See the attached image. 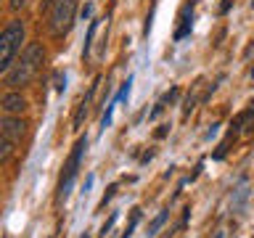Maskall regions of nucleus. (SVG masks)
<instances>
[{
	"label": "nucleus",
	"instance_id": "16",
	"mask_svg": "<svg viewBox=\"0 0 254 238\" xmlns=\"http://www.w3.org/2000/svg\"><path fill=\"white\" fill-rule=\"evenodd\" d=\"M24 3H27V0H11V8H13V11H19Z\"/></svg>",
	"mask_w": 254,
	"mask_h": 238
},
{
	"label": "nucleus",
	"instance_id": "6",
	"mask_svg": "<svg viewBox=\"0 0 254 238\" xmlns=\"http://www.w3.org/2000/svg\"><path fill=\"white\" fill-rule=\"evenodd\" d=\"M27 98L24 95H19V93H8V95H3L0 98V109L5 111V114H24L27 111Z\"/></svg>",
	"mask_w": 254,
	"mask_h": 238
},
{
	"label": "nucleus",
	"instance_id": "3",
	"mask_svg": "<svg viewBox=\"0 0 254 238\" xmlns=\"http://www.w3.org/2000/svg\"><path fill=\"white\" fill-rule=\"evenodd\" d=\"M87 148V140L79 138L74 143V148H71V154L66 159V167H64V175H61V182H59V201H66L71 188H74V180H77V170H79V159H82Z\"/></svg>",
	"mask_w": 254,
	"mask_h": 238
},
{
	"label": "nucleus",
	"instance_id": "2",
	"mask_svg": "<svg viewBox=\"0 0 254 238\" xmlns=\"http://www.w3.org/2000/svg\"><path fill=\"white\" fill-rule=\"evenodd\" d=\"M21 43H24V24L21 21H11L0 32V74L11 69Z\"/></svg>",
	"mask_w": 254,
	"mask_h": 238
},
{
	"label": "nucleus",
	"instance_id": "11",
	"mask_svg": "<svg viewBox=\"0 0 254 238\" xmlns=\"http://www.w3.org/2000/svg\"><path fill=\"white\" fill-rule=\"evenodd\" d=\"M228 146H230V138H228L225 143H220V148L212 154V159H217V162H220V159H225V154H228Z\"/></svg>",
	"mask_w": 254,
	"mask_h": 238
},
{
	"label": "nucleus",
	"instance_id": "10",
	"mask_svg": "<svg viewBox=\"0 0 254 238\" xmlns=\"http://www.w3.org/2000/svg\"><path fill=\"white\" fill-rule=\"evenodd\" d=\"M95 29H98V21H93V24H90V29H87V37H85V48H82V56H87V53H90V45H93Z\"/></svg>",
	"mask_w": 254,
	"mask_h": 238
},
{
	"label": "nucleus",
	"instance_id": "17",
	"mask_svg": "<svg viewBox=\"0 0 254 238\" xmlns=\"http://www.w3.org/2000/svg\"><path fill=\"white\" fill-rule=\"evenodd\" d=\"M217 238H222V236H217Z\"/></svg>",
	"mask_w": 254,
	"mask_h": 238
},
{
	"label": "nucleus",
	"instance_id": "1",
	"mask_svg": "<svg viewBox=\"0 0 254 238\" xmlns=\"http://www.w3.org/2000/svg\"><path fill=\"white\" fill-rule=\"evenodd\" d=\"M45 61V48L40 43H29L27 48H24L21 59L13 63L11 69H8V79L5 82L13 87V90H19V87H27L32 79L37 77L40 66H43Z\"/></svg>",
	"mask_w": 254,
	"mask_h": 238
},
{
	"label": "nucleus",
	"instance_id": "5",
	"mask_svg": "<svg viewBox=\"0 0 254 238\" xmlns=\"http://www.w3.org/2000/svg\"><path fill=\"white\" fill-rule=\"evenodd\" d=\"M0 135L8 138L11 143H19L24 135H27V122L24 119H0Z\"/></svg>",
	"mask_w": 254,
	"mask_h": 238
},
{
	"label": "nucleus",
	"instance_id": "4",
	"mask_svg": "<svg viewBox=\"0 0 254 238\" xmlns=\"http://www.w3.org/2000/svg\"><path fill=\"white\" fill-rule=\"evenodd\" d=\"M74 11H77V0H59L53 5V13H51V32L53 35H66L71 29Z\"/></svg>",
	"mask_w": 254,
	"mask_h": 238
},
{
	"label": "nucleus",
	"instance_id": "14",
	"mask_svg": "<svg viewBox=\"0 0 254 238\" xmlns=\"http://www.w3.org/2000/svg\"><path fill=\"white\" fill-rule=\"evenodd\" d=\"M56 3H59V0H43V8H40V11H45V13H48V11H53V5H56Z\"/></svg>",
	"mask_w": 254,
	"mask_h": 238
},
{
	"label": "nucleus",
	"instance_id": "7",
	"mask_svg": "<svg viewBox=\"0 0 254 238\" xmlns=\"http://www.w3.org/2000/svg\"><path fill=\"white\" fill-rule=\"evenodd\" d=\"M93 93H95V85H90V90L85 93V98L77 103V111H74V119H71V124L74 127H82L85 122V117H87V111H90V103H93Z\"/></svg>",
	"mask_w": 254,
	"mask_h": 238
},
{
	"label": "nucleus",
	"instance_id": "9",
	"mask_svg": "<svg viewBox=\"0 0 254 238\" xmlns=\"http://www.w3.org/2000/svg\"><path fill=\"white\" fill-rule=\"evenodd\" d=\"M11 151H13V143L8 140V138H3V135H0V164H3L5 159L11 156Z\"/></svg>",
	"mask_w": 254,
	"mask_h": 238
},
{
	"label": "nucleus",
	"instance_id": "15",
	"mask_svg": "<svg viewBox=\"0 0 254 238\" xmlns=\"http://www.w3.org/2000/svg\"><path fill=\"white\" fill-rule=\"evenodd\" d=\"M64 82H66V77L56 74V90H64Z\"/></svg>",
	"mask_w": 254,
	"mask_h": 238
},
{
	"label": "nucleus",
	"instance_id": "12",
	"mask_svg": "<svg viewBox=\"0 0 254 238\" xmlns=\"http://www.w3.org/2000/svg\"><path fill=\"white\" fill-rule=\"evenodd\" d=\"M114 190H117V185H109V188H106V196H103V201H101V209L111 201V198H114Z\"/></svg>",
	"mask_w": 254,
	"mask_h": 238
},
{
	"label": "nucleus",
	"instance_id": "8",
	"mask_svg": "<svg viewBox=\"0 0 254 238\" xmlns=\"http://www.w3.org/2000/svg\"><path fill=\"white\" fill-rule=\"evenodd\" d=\"M167 217H170V209H162V212L156 214V217H154V222H151V225H148V238L159 233V228H162L164 222H167Z\"/></svg>",
	"mask_w": 254,
	"mask_h": 238
},
{
	"label": "nucleus",
	"instance_id": "13",
	"mask_svg": "<svg viewBox=\"0 0 254 238\" xmlns=\"http://www.w3.org/2000/svg\"><path fill=\"white\" fill-rule=\"evenodd\" d=\"M114 222H117V214H111V217L106 220V225H103V228H101V236H106V233H109V230H111V228H114Z\"/></svg>",
	"mask_w": 254,
	"mask_h": 238
}]
</instances>
